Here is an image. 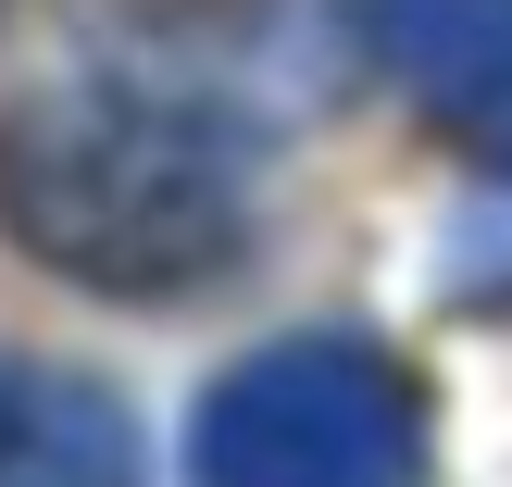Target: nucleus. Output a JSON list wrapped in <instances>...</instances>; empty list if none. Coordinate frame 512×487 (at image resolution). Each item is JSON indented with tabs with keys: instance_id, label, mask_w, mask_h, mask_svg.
<instances>
[{
	"instance_id": "f257e3e1",
	"label": "nucleus",
	"mask_w": 512,
	"mask_h": 487,
	"mask_svg": "<svg viewBox=\"0 0 512 487\" xmlns=\"http://www.w3.org/2000/svg\"><path fill=\"white\" fill-rule=\"evenodd\" d=\"M0 238L100 300H188L250 250V138L150 75L0 100Z\"/></svg>"
},
{
	"instance_id": "f03ea898",
	"label": "nucleus",
	"mask_w": 512,
	"mask_h": 487,
	"mask_svg": "<svg viewBox=\"0 0 512 487\" xmlns=\"http://www.w3.org/2000/svg\"><path fill=\"white\" fill-rule=\"evenodd\" d=\"M425 413L400 350L375 338H275L250 363H225V388L188 425V487H413Z\"/></svg>"
},
{
	"instance_id": "7ed1b4c3",
	"label": "nucleus",
	"mask_w": 512,
	"mask_h": 487,
	"mask_svg": "<svg viewBox=\"0 0 512 487\" xmlns=\"http://www.w3.org/2000/svg\"><path fill=\"white\" fill-rule=\"evenodd\" d=\"M350 38L425 125L512 163V0H350Z\"/></svg>"
},
{
	"instance_id": "20e7f679",
	"label": "nucleus",
	"mask_w": 512,
	"mask_h": 487,
	"mask_svg": "<svg viewBox=\"0 0 512 487\" xmlns=\"http://www.w3.org/2000/svg\"><path fill=\"white\" fill-rule=\"evenodd\" d=\"M0 487H138V425L100 375L0 350Z\"/></svg>"
}]
</instances>
